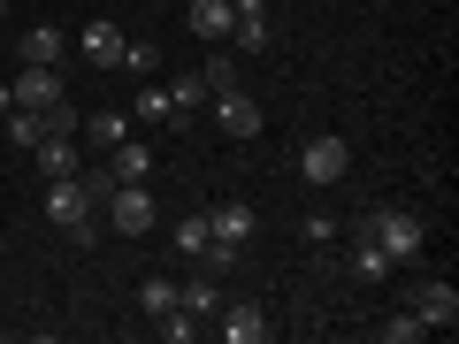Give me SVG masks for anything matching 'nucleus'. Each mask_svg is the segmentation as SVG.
<instances>
[{
    "mask_svg": "<svg viewBox=\"0 0 459 344\" xmlns=\"http://www.w3.org/2000/svg\"><path fill=\"white\" fill-rule=\"evenodd\" d=\"M16 54H23L31 69H62V54H69V31H62V23H31V31L16 39Z\"/></svg>",
    "mask_w": 459,
    "mask_h": 344,
    "instance_id": "nucleus-9",
    "label": "nucleus"
},
{
    "mask_svg": "<svg viewBox=\"0 0 459 344\" xmlns=\"http://www.w3.org/2000/svg\"><path fill=\"white\" fill-rule=\"evenodd\" d=\"M214 329H222L230 344H268V337H276V322H268L253 298H246V306H214Z\"/></svg>",
    "mask_w": 459,
    "mask_h": 344,
    "instance_id": "nucleus-6",
    "label": "nucleus"
},
{
    "mask_svg": "<svg viewBox=\"0 0 459 344\" xmlns=\"http://www.w3.org/2000/svg\"><path fill=\"white\" fill-rule=\"evenodd\" d=\"M360 237H368V245H376L383 261L398 268V261H413V253L429 245V222H421L413 207H376V214L360 222Z\"/></svg>",
    "mask_w": 459,
    "mask_h": 344,
    "instance_id": "nucleus-2",
    "label": "nucleus"
},
{
    "mask_svg": "<svg viewBox=\"0 0 459 344\" xmlns=\"http://www.w3.org/2000/svg\"><path fill=\"white\" fill-rule=\"evenodd\" d=\"M31 153H39V168H47V184L54 176H77V138H39Z\"/></svg>",
    "mask_w": 459,
    "mask_h": 344,
    "instance_id": "nucleus-13",
    "label": "nucleus"
},
{
    "mask_svg": "<svg viewBox=\"0 0 459 344\" xmlns=\"http://www.w3.org/2000/svg\"><path fill=\"white\" fill-rule=\"evenodd\" d=\"M169 306H177V283H169V276H146V283H138V314H146V322H153V314H169Z\"/></svg>",
    "mask_w": 459,
    "mask_h": 344,
    "instance_id": "nucleus-20",
    "label": "nucleus"
},
{
    "mask_svg": "<svg viewBox=\"0 0 459 344\" xmlns=\"http://www.w3.org/2000/svg\"><path fill=\"white\" fill-rule=\"evenodd\" d=\"M108 184H115V176H54V184H47V222L69 229L77 245H92V237H100V229H92V207L108 199Z\"/></svg>",
    "mask_w": 459,
    "mask_h": 344,
    "instance_id": "nucleus-1",
    "label": "nucleus"
},
{
    "mask_svg": "<svg viewBox=\"0 0 459 344\" xmlns=\"http://www.w3.org/2000/svg\"><path fill=\"white\" fill-rule=\"evenodd\" d=\"M207 77H199V69H192V77H177V84H169V108H177V115H192V108H207Z\"/></svg>",
    "mask_w": 459,
    "mask_h": 344,
    "instance_id": "nucleus-19",
    "label": "nucleus"
},
{
    "mask_svg": "<svg viewBox=\"0 0 459 344\" xmlns=\"http://www.w3.org/2000/svg\"><path fill=\"white\" fill-rule=\"evenodd\" d=\"M115 69H131V77H153V69H161V47H153V39H123V62Z\"/></svg>",
    "mask_w": 459,
    "mask_h": 344,
    "instance_id": "nucleus-18",
    "label": "nucleus"
},
{
    "mask_svg": "<svg viewBox=\"0 0 459 344\" xmlns=\"http://www.w3.org/2000/svg\"><path fill=\"white\" fill-rule=\"evenodd\" d=\"M39 123H47V138H77V108H69V99H54V108H39Z\"/></svg>",
    "mask_w": 459,
    "mask_h": 344,
    "instance_id": "nucleus-25",
    "label": "nucleus"
},
{
    "mask_svg": "<svg viewBox=\"0 0 459 344\" xmlns=\"http://www.w3.org/2000/svg\"><path fill=\"white\" fill-rule=\"evenodd\" d=\"M177 306H184V314H199V322H214V306H222V291H214L207 276H192V283H177Z\"/></svg>",
    "mask_w": 459,
    "mask_h": 344,
    "instance_id": "nucleus-15",
    "label": "nucleus"
},
{
    "mask_svg": "<svg viewBox=\"0 0 459 344\" xmlns=\"http://www.w3.org/2000/svg\"><path fill=\"white\" fill-rule=\"evenodd\" d=\"M100 207H108V222L123 229V237H146V229L161 222V207H153L146 184H108V199H100Z\"/></svg>",
    "mask_w": 459,
    "mask_h": 344,
    "instance_id": "nucleus-3",
    "label": "nucleus"
},
{
    "mask_svg": "<svg viewBox=\"0 0 459 344\" xmlns=\"http://www.w3.org/2000/svg\"><path fill=\"white\" fill-rule=\"evenodd\" d=\"M299 176H307V184H322V192H329V184H344V176H352V146H344V138H307V146H299Z\"/></svg>",
    "mask_w": 459,
    "mask_h": 344,
    "instance_id": "nucleus-4",
    "label": "nucleus"
},
{
    "mask_svg": "<svg viewBox=\"0 0 459 344\" xmlns=\"http://www.w3.org/2000/svg\"><path fill=\"white\" fill-rule=\"evenodd\" d=\"M153 329H161L169 344H192V337H199L207 322H199V314H184V306H169V314H153Z\"/></svg>",
    "mask_w": 459,
    "mask_h": 344,
    "instance_id": "nucleus-21",
    "label": "nucleus"
},
{
    "mask_svg": "<svg viewBox=\"0 0 459 344\" xmlns=\"http://www.w3.org/2000/svg\"><path fill=\"white\" fill-rule=\"evenodd\" d=\"M84 138H92V146H123V138H131V115H123V108H100L92 123H84Z\"/></svg>",
    "mask_w": 459,
    "mask_h": 344,
    "instance_id": "nucleus-16",
    "label": "nucleus"
},
{
    "mask_svg": "<svg viewBox=\"0 0 459 344\" xmlns=\"http://www.w3.org/2000/svg\"><path fill=\"white\" fill-rule=\"evenodd\" d=\"M77 54H84V69H115V62H123V23L92 16V23H84V39H77Z\"/></svg>",
    "mask_w": 459,
    "mask_h": 344,
    "instance_id": "nucleus-7",
    "label": "nucleus"
},
{
    "mask_svg": "<svg viewBox=\"0 0 459 344\" xmlns=\"http://www.w3.org/2000/svg\"><path fill=\"white\" fill-rule=\"evenodd\" d=\"M230 23H238L230 0H192V31H199V39H230Z\"/></svg>",
    "mask_w": 459,
    "mask_h": 344,
    "instance_id": "nucleus-14",
    "label": "nucleus"
},
{
    "mask_svg": "<svg viewBox=\"0 0 459 344\" xmlns=\"http://www.w3.org/2000/svg\"><path fill=\"white\" fill-rule=\"evenodd\" d=\"M230 47H238V54H261L268 47V8H253V16L230 23Z\"/></svg>",
    "mask_w": 459,
    "mask_h": 344,
    "instance_id": "nucleus-17",
    "label": "nucleus"
},
{
    "mask_svg": "<svg viewBox=\"0 0 459 344\" xmlns=\"http://www.w3.org/2000/svg\"><path fill=\"white\" fill-rule=\"evenodd\" d=\"M0 123H8V138H16V146H39V138H47V123H39V108H8Z\"/></svg>",
    "mask_w": 459,
    "mask_h": 344,
    "instance_id": "nucleus-23",
    "label": "nucleus"
},
{
    "mask_svg": "<svg viewBox=\"0 0 459 344\" xmlns=\"http://www.w3.org/2000/svg\"><path fill=\"white\" fill-rule=\"evenodd\" d=\"M108 153H115V168H108L115 184H146L153 176V146L146 138H123V146H108Z\"/></svg>",
    "mask_w": 459,
    "mask_h": 344,
    "instance_id": "nucleus-12",
    "label": "nucleus"
},
{
    "mask_svg": "<svg viewBox=\"0 0 459 344\" xmlns=\"http://www.w3.org/2000/svg\"><path fill=\"white\" fill-rule=\"evenodd\" d=\"M383 337H391V344H421L429 329H421V314L406 306V314H391V322H383Z\"/></svg>",
    "mask_w": 459,
    "mask_h": 344,
    "instance_id": "nucleus-27",
    "label": "nucleus"
},
{
    "mask_svg": "<svg viewBox=\"0 0 459 344\" xmlns=\"http://www.w3.org/2000/svg\"><path fill=\"white\" fill-rule=\"evenodd\" d=\"M214 123H222L230 138H261V99L230 84V92H214Z\"/></svg>",
    "mask_w": 459,
    "mask_h": 344,
    "instance_id": "nucleus-8",
    "label": "nucleus"
},
{
    "mask_svg": "<svg viewBox=\"0 0 459 344\" xmlns=\"http://www.w3.org/2000/svg\"><path fill=\"white\" fill-rule=\"evenodd\" d=\"M8 108H16V99H8V84H0V115H8Z\"/></svg>",
    "mask_w": 459,
    "mask_h": 344,
    "instance_id": "nucleus-29",
    "label": "nucleus"
},
{
    "mask_svg": "<svg viewBox=\"0 0 459 344\" xmlns=\"http://www.w3.org/2000/svg\"><path fill=\"white\" fill-rule=\"evenodd\" d=\"M177 245H184V253H207V245H214V229H207V207L177 222Z\"/></svg>",
    "mask_w": 459,
    "mask_h": 344,
    "instance_id": "nucleus-24",
    "label": "nucleus"
},
{
    "mask_svg": "<svg viewBox=\"0 0 459 344\" xmlns=\"http://www.w3.org/2000/svg\"><path fill=\"white\" fill-rule=\"evenodd\" d=\"M413 314H421V329H452L459 322V291H452V283H421Z\"/></svg>",
    "mask_w": 459,
    "mask_h": 344,
    "instance_id": "nucleus-11",
    "label": "nucleus"
},
{
    "mask_svg": "<svg viewBox=\"0 0 459 344\" xmlns=\"http://www.w3.org/2000/svg\"><path fill=\"white\" fill-rule=\"evenodd\" d=\"M8 99H16V108H54V99H62V69H31L23 62L16 84H8Z\"/></svg>",
    "mask_w": 459,
    "mask_h": 344,
    "instance_id": "nucleus-10",
    "label": "nucleus"
},
{
    "mask_svg": "<svg viewBox=\"0 0 459 344\" xmlns=\"http://www.w3.org/2000/svg\"><path fill=\"white\" fill-rule=\"evenodd\" d=\"M207 229H214V245L246 253V245H253V229H261V222H253V207H246V199H214V207H207Z\"/></svg>",
    "mask_w": 459,
    "mask_h": 344,
    "instance_id": "nucleus-5",
    "label": "nucleus"
},
{
    "mask_svg": "<svg viewBox=\"0 0 459 344\" xmlns=\"http://www.w3.org/2000/svg\"><path fill=\"white\" fill-rule=\"evenodd\" d=\"M138 123H177V108H169V84H138Z\"/></svg>",
    "mask_w": 459,
    "mask_h": 344,
    "instance_id": "nucleus-22",
    "label": "nucleus"
},
{
    "mask_svg": "<svg viewBox=\"0 0 459 344\" xmlns=\"http://www.w3.org/2000/svg\"><path fill=\"white\" fill-rule=\"evenodd\" d=\"M0 23H8V0H0Z\"/></svg>",
    "mask_w": 459,
    "mask_h": 344,
    "instance_id": "nucleus-30",
    "label": "nucleus"
},
{
    "mask_svg": "<svg viewBox=\"0 0 459 344\" xmlns=\"http://www.w3.org/2000/svg\"><path fill=\"white\" fill-rule=\"evenodd\" d=\"M383 268H391V261H383V253H376V245H368V237H360V245H352V276H360V283H376Z\"/></svg>",
    "mask_w": 459,
    "mask_h": 344,
    "instance_id": "nucleus-28",
    "label": "nucleus"
},
{
    "mask_svg": "<svg viewBox=\"0 0 459 344\" xmlns=\"http://www.w3.org/2000/svg\"><path fill=\"white\" fill-rule=\"evenodd\" d=\"M199 77H207V92H230V84H238V62H230V54H207Z\"/></svg>",
    "mask_w": 459,
    "mask_h": 344,
    "instance_id": "nucleus-26",
    "label": "nucleus"
}]
</instances>
